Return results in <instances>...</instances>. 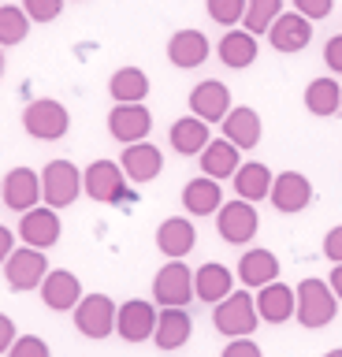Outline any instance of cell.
I'll return each instance as SVG.
<instances>
[{
  "label": "cell",
  "instance_id": "1",
  "mask_svg": "<svg viewBox=\"0 0 342 357\" xmlns=\"http://www.w3.org/2000/svg\"><path fill=\"white\" fill-rule=\"evenodd\" d=\"M294 298H297L294 317L309 331L327 328V324L335 320V312H339V298H335V290H331V283H324V279H313V275L302 279L297 290H294Z\"/></svg>",
  "mask_w": 342,
  "mask_h": 357
},
{
  "label": "cell",
  "instance_id": "2",
  "mask_svg": "<svg viewBox=\"0 0 342 357\" xmlns=\"http://www.w3.org/2000/svg\"><path fill=\"white\" fill-rule=\"evenodd\" d=\"M212 324L219 335H227V339H246V335L257 331V301H253L249 290H231L224 301H216L212 309Z\"/></svg>",
  "mask_w": 342,
  "mask_h": 357
},
{
  "label": "cell",
  "instance_id": "3",
  "mask_svg": "<svg viewBox=\"0 0 342 357\" xmlns=\"http://www.w3.org/2000/svg\"><path fill=\"white\" fill-rule=\"evenodd\" d=\"M23 130L34 142H60L71 130V112L52 97H38L23 108Z\"/></svg>",
  "mask_w": 342,
  "mask_h": 357
},
{
  "label": "cell",
  "instance_id": "4",
  "mask_svg": "<svg viewBox=\"0 0 342 357\" xmlns=\"http://www.w3.org/2000/svg\"><path fill=\"white\" fill-rule=\"evenodd\" d=\"M82 194V172L71 160H49L41 172V201L49 208H68Z\"/></svg>",
  "mask_w": 342,
  "mask_h": 357
},
{
  "label": "cell",
  "instance_id": "5",
  "mask_svg": "<svg viewBox=\"0 0 342 357\" xmlns=\"http://www.w3.org/2000/svg\"><path fill=\"white\" fill-rule=\"evenodd\" d=\"M127 172L116 160H93L82 172V190L86 197L97 201V205H116V201L127 197Z\"/></svg>",
  "mask_w": 342,
  "mask_h": 357
},
{
  "label": "cell",
  "instance_id": "6",
  "mask_svg": "<svg viewBox=\"0 0 342 357\" xmlns=\"http://www.w3.org/2000/svg\"><path fill=\"white\" fill-rule=\"evenodd\" d=\"M49 272L52 268H49L45 250H34V245H15L12 257L4 261V279L12 290H38Z\"/></svg>",
  "mask_w": 342,
  "mask_h": 357
},
{
  "label": "cell",
  "instance_id": "7",
  "mask_svg": "<svg viewBox=\"0 0 342 357\" xmlns=\"http://www.w3.org/2000/svg\"><path fill=\"white\" fill-rule=\"evenodd\" d=\"M153 301L160 309H186L194 301V272L182 261H168L153 279Z\"/></svg>",
  "mask_w": 342,
  "mask_h": 357
},
{
  "label": "cell",
  "instance_id": "8",
  "mask_svg": "<svg viewBox=\"0 0 342 357\" xmlns=\"http://www.w3.org/2000/svg\"><path fill=\"white\" fill-rule=\"evenodd\" d=\"M257 208H253V201H242V197H231L219 205L216 212V231L219 238L231 242V245H246L249 238H257Z\"/></svg>",
  "mask_w": 342,
  "mask_h": 357
},
{
  "label": "cell",
  "instance_id": "9",
  "mask_svg": "<svg viewBox=\"0 0 342 357\" xmlns=\"http://www.w3.org/2000/svg\"><path fill=\"white\" fill-rule=\"evenodd\" d=\"M157 317L160 309L146 298H127L123 305L116 309V335L123 342H146L157 331Z\"/></svg>",
  "mask_w": 342,
  "mask_h": 357
},
{
  "label": "cell",
  "instance_id": "10",
  "mask_svg": "<svg viewBox=\"0 0 342 357\" xmlns=\"http://www.w3.org/2000/svg\"><path fill=\"white\" fill-rule=\"evenodd\" d=\"M75 328L86 339H108L116 331V301L108 294H82L75 305Z\"/></svg>",
  "mask_w": 342,
  "mask_h": 357
},
{
  "label": "cell",
  "instance_id": "11",
  "mask_svg": "<svg viewBox=\"0 0 342 357\" xmlns=\"http://www.w3.org/2000/svg\"><path fill=\"white\" fill-rule=\"evenodd\" d=\"M63 234V223H60V212L56 208H30L19 216V238H23V245H34V250H52V245L60 242Z\"/></svg>",
  "mask_w": 342,
  "mask_h": 357
},
{
  "label": "cell",
  "instance_id": "12",
  "mask_svg": "<svg viewBox=\"0 0 342 357\" xmlns=\"http://www.w3.org/2000/svg\"><path fill=\"white\" fill-rule=\"evenodd\" d=\"M0 201H4L12 212H30L41 205V175L30 172V167H12V172L4 175V194H0Z\"/></svg>",
  "mask_w": 342,
  "mask_h": 357
},
{
  "label": "cell",
  "instance_id": "13",
  "mask_svg": "<svg viewBox=\"0 0 342 357\" xmlns=\"http://www.w3.org/2000/svg\"><path fill=\"white\" fill-rule=\"evenodd\" d=\"M153 130V116L146 105H116L108 112V134L123 145H134V142H146Z\"/></svg>",
  "mask_w": 342,
  "mask_h": 357
},
{
  "label": "cell",
  "instance_id": "14",
  "mask_svg": "<svg viewBox=\"0 0 342 357\" xmlns=\"http://www.w3.org/2000/svg\"><path fill=\"white\" fill-rule=\"evenodd\" d=\"M309 41H313V22L305 15H297V11H283L268 30V45L275 52H286V56L309 49Z\"/></svg>",
  "mask_w": 342,
  "mask_h": 357
},
{
  "label": "cell",
  "instance_id": "15",
  "mask_svg": "<svg viewBox=\"0 0 342 357\" xmlns=\"http://www.w3.org/2000/svg\"><path fill=\"white\" fill-rule=\"evenodd\" d=\"M227 112H231V89L219 78H205L190 89V116L205 123H224Z\"/></svg>",
  "mask_w": 342,
  "mask_h": 357
},
{
  "label": "cell",
  "instance_id": "16",
  "mask_svg": "<svg viewBox=\"0 0 342 357\" xmlns=\"http://www.w3.org/2000/svg\"><path fill=\"white\" fill-rule=\"evenodd\" d=\"M119 167L127 172L130 183L146 186V183H153V178L164 172V153L149 138L146 142H134V145H127V149H123V156H119Z\"/></svg>",
  "mask_w": 342,
  "mask_h": 357
},
{
  "label": "cell",
  "instance_id": "17",
  "mask_svg": "<svg viewBox=\"0 0 342 357\" xmlns=\"http://www.w3.org/2000/svg\"><path fill=\"white\" fill-rule=\"evenodd\" d=\"M268 201H272V205L279 208V212H286V216H294V212H305L309 201H313V183H309L302 172H283V175H275Z\"/></svg>",
  "mask_w": 342,
  "mask_h": 357
},
{
  "label": "cell",
  "instance_id": "18",
  "mask_svg": "<svg viewBox=\"0 0 342 357\" xmlns=\"http://www.w3.org/2000/svg\"><path fill=\"white\" fill-rule=\"evenodd\" d=\"M41 290V301H45V309L52 312H75V305L82 301V283L75 272H63V268H52L45 275V283L38 287Z\"/></svg>",
  "mask_w": 342,
  "mask_h": 357
},
{
  "label": "cell",
  "instance_id": "19",
  "mask_svg": "<svg viewBox=\"0 0 342 357\" xmlns=\"http://www.w3.org/2000/svg\"><path fill=\"white\" fill-rule=\"evenodd\" d=\"M194 245H197V231H194L190 216H168L157 227V250L168 257V261H182Z\"/></svg>",
  "mask_w": 342,
  "mask_h": 357
},
{
  "label": "cell",
  "instance_id": "20",
  "mask_svg": "<svg viewBox=\"0 0 342 357\" xmlns=\"http://www.w3.org/2000/svg\"><path fill=\"white\" fill-rule=\"evenodd\" d=\"M253 301H257V317L264 324H286L294 317V305H297V298H294V287H286V283H268V287H261L257 294H253Z\"/></svg>",
  "mask_w": 342,
  "mask_h": 357
},
{
  "label": "cell",
  "instance_id": "21",
  "mask_svg": "<svg viewBox=\"0 0 342 357\" xmlns=\"http://www.w3.org/2000/svg\"><path fill=\"white\" fill-rule=\"evenodd\" d=\"M208 52H212V45H208V38L201 30H175L168 41V60L175 67H182V71L201 67L208 60Z\"/></svg>",
  "mask_w": 342,
  "mask_h": 357
},
{
  "label": "cell",
  "instance_id": "22",
  "mask_svg": "<svg viewBox=\"0 0 342 357\" xmlns=\"http://www.w3.org/2000/svg\"><path fill=\"white\" fill-rule=\"evenodd\" d=\"M279 257H275L272 250H246L242 253V261H238V279H242V287H253V290H261V287H268L279 279Z\"/></svg>",
  "mask_w": 342,
  "mask_h": 357
},
{
  "label": "cell",
  "instance_id": "23",
  "mask_svg": "<svg viewBox=\"0 0 342 357\" xmlns=\"http://www.w3.org/2000/svg\"><path fill=\"white\" fill-rule=\"evenodd\" d=\"M190 331H194V320L186 309H160L157 317V331H153V342L157 350H182L190 342Z\"/></svg>",
  "mask_w": 342,
  "mask_h": 357
},
{
  "label": "cell",
  "instance_id": "24",
  "mask_svg": "<svg viewBox=\"0 0 342 357\" xmlns=\"http://www.w3.org/2000/svg\"><path fill=\"white\" fill-rule=\"evenodd\" d=\"M224 138L231 145H238V149H253V145L261 142V116L257 108L249 105H235L224 116Z\"/></svg>",
  "mask_w": 342,
  "mask_h": 357
},
{
  "label": "cell",
  "instance_id": "25",
  "mask_svg": "<svg viewBox=\"0 0 342 357\" xmlns=\"http://www.w3.org/2000/svg\"><path fill=\"white\" fill-rule=\"evenodd\" d=\"M231 290H235V275H231V268L227 264H219V261H208L201 264L194 272V298H201V301H224Z\"/></svg>",
  "mask_w": 342,
  "mask_h": 357
},
{
  "label": "cell",
  "instance_id": "26",
  "mask_svg": "<svg viewBox=\"0 0 342 357\" xmlns=\"http://www.w3.org/2000/svg\"><path fill=\"white\" fill-rule=\"evenodd\" d=\"M168 138H171V149L179 153V156H201L205 145L212 142V134H208V123H205V119L182 116V119L171 123Z\"/></svg>",
  "mask_w": 342,
  "mask_h": 357
},
{
  "label": "cell",
  "instance_id": "27",
  "mask_svg": "<svg viewBox=\"0 0 342 357\" xmlns=\"http://www.w3.org/2000/svg\"><path fill=\"white\" fill-rule=\"evenodd\" d=\"M242 167V149L238 145H231L227 138H216V142H208L205 145V153H201V175L208 178H235V172Z\"/></svg>",
  "mask_w": 342,
  "mask_h": 357
},
{
  "label": "cell",
  "instance_id": "28",
  "mask_svg": "<svg viewBox=\"0 0 342 357\" xmlns=\"http://www.w3.org/2000/svg\"><path fill=\"white\" fill-rule=\"evenodd\" d=\"M219 205H224V190H219L216 178L201 175L182 186V208L190 216H212V212H219Z\"/></svg>",
  "mask_w": 342,
  "mask_h": 357
},
{
  "label": "cell",
  "instance_id": "29",
  "mask_svg": "<svg viewBox=\"0 0 342 357\" xmlns=\"http://www.w3.org/2000/svg\"><path fill=\"white\" fill-rule=\"evenodd\" d=\"M272 183H275V175H272L268 164L246 160L235 172V197H242V201H264L272 194Z\"/></svg>",
  "mask_w": 342,
  "mask_h": 357
},
{
  "label": "cell",
  "instance_id": "30",
  "mask_svg": "<svg viewBox=\"0 0 342 357\" xmlns=\"http://www.w3.org/2000/svg\"><path fill=\"white\" fill-rule=\"evenodd\" d=\"M108 93L116 105H141L149 97V75L141 67H119L108 78Z\"/></svg>",
  "mask_w": 342,
  "mask_h": 357
},
{
  "label": "cell",
  "instance_id": "31",
  "mask_svg": "<svg viewBox=\"0 0 342 357\" xmlns=\"http://www.w3.org/2000/svg\"><path fill=\"white\" fill-rule=\"evenodd\" d=\"M219 60H224L231 71H246V67L257 60V38L249 30H227L216 45Z\"/></svg>",
  "mask_w": 342,
  "mask_h": 357
},
{
  "label": "cell",
  "instance_id": "32",
  "mask_svg": "<svg viewBox=\"0 0 342 357\" xmlns=\"http://www.w3.org/2000/svg\"><path fill=\"white\" fill-rule=\"evenodd\" d=\"M305 108H309V116H316V119L335 116L342 108V86L335 78H313V82L305 86Z\"/></svg>",
  "mask_w": 342,
  "mask_h": 357
},
{
  "label": "cell",
  "instance_id": "33",
  "mask_svg": "<svg viewBox=\"0 0 342 357\" xmlns=\"http://www.w3.org/2000/svg\"><path fill=\"white\" fill-rule=\"evenodd\" d=\"M26 33H30V19L23 4H0V49L23 45Z\"/></svg>",
  "mask_w": 342,
  "mask_h": 357
},
{
  "label": "cell",
  "instance_id": "34",
  "mask_svg": "<svg viewBox=\"0 0 342 357\" xmlns=\"http://www.w3.org/2000/svg\"><path fill=\"white\" fill-rule=\"evenodd\" d=\"M283 15V0H249L246 4V19H242V30H249L253 38L272 30V22Z\"/></svg>",
  "mask_w": 342,
  "mask_h": 357
},
{
  "label": "cell",
  "instance_id": "35",
  "mask_svg": "<svg viewBox=\"0 0 342 357\" xmlns=\"http://www.w3.org/2000/svg\"><path fill=\"white\" fill-rule=\"evenodd\" d=\"M246 4H249V0H205L208 19H212L216 26H231V30L246 19Z\"/></svg>",
  "mask_w": 342,
  "mask_h": 357
},
{
  "label": "cell",
  "instance_id": "36",
  "mask_svg": "<svg viewBox=\"0 0 342 357\" xmlns=\"http://www.w3.org/2000/svg\"><path fill=\"white\" fill-rule=\"evenodd\" d=\"M63 4L68 0H23V11L30 22H52V19H60Z\"/></svg>",
  "mask_w": 342,
  "mask_h": 357
},
{
  "label": "cell",
  "instance_id": "37",
  "mask_svg": "<svg viewBox=\"0 0 342 357\" xmlns=\"http://www.w3.org/2000/svg\"><path fill=\"white\" fill-rule=\"evenodd\" d=\"M8 357H52V350L41 335H19L12 342V350H8Z\"/></svg>",
  "mask_w": 342,
  "mask_h": 357
},
{
  "label": "cell",
  "instance_id": "38",
  "mask_svg": "<svg viewBox=\"0 0 342 357\" xmlns=\"http://www.w3.org/2000/svg\"><path fill=\"white\" fill-rule=\"evenodd\" d=\"M294 11L305 15L309 22H316V19H327L335 11V0H294Z\"/></svg>",
  "mask_w": 342,
  "mask_h": 357
},
{
  "label": "cell",
  "instance_id": "39",
  "mask_svg": "<svg viewBox=\"0 0 342 357\" xmlns=\"http://www.w3.org/2000/svg\"><path fill=\"white\" fill-rule=\"evenodd\" d=\"M219 357H264V354H261V346L246 335V339H231V342L224 346V354H219Z\"/></svg>",
  "mask_w": 342,
  "mask_h": 357
},
{
  "label": "cell",
  "instance_id": "40",
  "mask_svg": "<svg viewBox=\"0 0 342 357\" xmlns=\"http://www.w3.org/2000/svg\"><path fill=\"white\" fill-rule=\"evenodd\" d=\"M324 257L331 264H342V223H335V227L324 234Z\"/></svg>",
  "mask_w": 342,
  "mask_h": 357
},
{
  "label": "cell",
  "instance_id": "41",
  "mask_svg": "<svg viewBox=\"0 0 342 357\" xmlns=\"http://www.w3.org/2000/svg\"><path fill=\"white\" fill-rule=\"evenodd\" d=\"M19 339L15 331V320L8 317V312H0V357H8V350H12V342Z\"/></svg>",
  "mask_w": 342,
  "mask_h": 357
},
{
  "label": "cell",
  "instance_id": "42",
  "mask_svg": "<svg viewBox=\"0 0 342 357\" xmlns=\"http://www.w3.org/2000/svg\"><path fill=\"white\" fill-rule=\"evenodd\" d=\"M324 60L335 75H342V33H335V38L324 45Z\"/></svg>",
  "mask_w": 342,
  "mask_h": 357
},
{
  "label": "cell",
  "instance_id": "43",
  "mask_svg": "<svg viewBox=\"0 0 342 357\" xmlns=\"http://www.w3.org/2000/svg\"><path fill=\"white\" fill-rule=\"evenodd\" d=\"M12 250H15V234L0 223V268H4V261L12 257Z\"/></svg>",
  "mask_w": 342,
  "mask_h": 357
},
{
  "label": "cell",
  "instance_id": "44",
  "mask_svg": "<svg viewBox=\"0 0 342 357\" xmlns=\"http://www.w3.org/2000/svg\"><path fill=\"white\" fill-rule=\"evenodd\" d=\"M327 283H331V290H335V298L342 301V264H335V268H331Z\"/></svg>",
  "mask_w": 342,
  "mask_h": 357
},
{
  "label": "cell",
  "instance_id": "45",
  "mask_svg": "<svg viewBox=\"0 0 342 357\" xmlns=\"http://www.w3.org/2000/svg\"><path fill=\"white\" fill-rule=\"evenodd\" d=\"M324 357H342V346H335V350H327Z\"/></svg>",
  "mask_w": 342,
  "mask_h": 357
},
{
  "label": "cell",
  "instance_id": "46",
  "mask_svg": "<svg viewBox=\"0 0 342 357\" xmlns=\"http://www.w3.org/2000/svg\"><path fill=\"white\" fill-rule=\"evenodd\" d=\"M0 78H4V49H0Z\"/></svg>",
  "mask_w": 342,
  "mask_h": 357
},
{
  "label": "cell",
  "instance_id": "47",
  "mask_svg": "<svg viewBox=\"0 0 342 357\" xmlns=\"http://www.w3.org/2000/svg\"><path fill=\"white\" fill-rule=\"evenodd\" d=\"M0 194H4V178H0Z\"/></svg>",
  "mask_w": 342,
  "mask_h": 357
},
{
  "label": "cell",
  "instance_id": "48",
  "mask_svg": "<svg viewBox=\"0 0 342 357\" xmlns=\"http://www.w3.org/2000/svg\"><path fill=\"white\" fill-rule=\"evenodd\" d=\"M339 116H342V108H339Z\"/></svg>",
  "mask_w": 342,
  "mask_h": 357
}]
</instances>
